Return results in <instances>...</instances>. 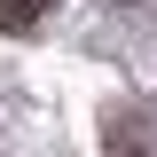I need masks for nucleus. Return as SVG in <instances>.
Listing matches in <instances>:
<instances>
[{
	"label": "nucleus",
	"mask_w": 157,
	"mask_h": 157,
	"mask_svg": "<svg viewBox=\"0 0 157 157\" xmlns=\"http://www.w3.org/2000/svg\"><path fill=\"white\" fill-rule=\"evenodd\" d=\"M55 0H0V32L8 39H24V32H39V16H47Z\"/></svg>",
	"instance_id": "f03ea898"
},
{
	"label": "nucleus",
	"mask_w": 157,
	"mask_h": 157,
	"mask_svg": "<svg viewBox=\"0 0 157 157\" xmlns=\"http://www.w3.org/2000/svg\"><path fill=\"white\" fill-rule=\"evenodd\" d=\"M102 149H110V157H149V149H157V102L110 110V126H102Z\"/></svg>",
	"instance_id": "f257e3e1"
}]
</instances>
